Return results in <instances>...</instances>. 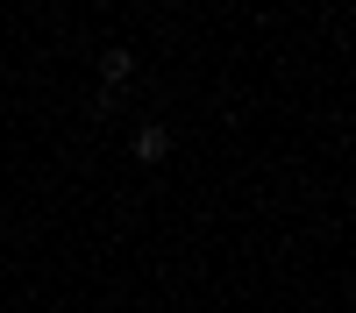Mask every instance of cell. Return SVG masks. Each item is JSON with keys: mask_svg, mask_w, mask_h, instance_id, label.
Segmentation results:
<instances>
[{"mask_svg": "<svg viewBox=\"0 0 356 313\" xmlns=\"http://www.w3.org/2000/svg\"><path fill=\"white\" fill-rule=\"evenodd\" d=\"M129 150H136V164H164V157H171V128H157V121H143Z\"/></svg>", "mask_w": 356, "mask_h": 313, "instance_id": "1", "label": "cell"}, {"mask_svg": "<svg viewBox=\"0 0 356 313\" xmlns=\"http://www.w3.org/2000/svg\"><path fill=\"white\" fill-rule=\"evenodd\" d=\"M129 78H136V57H129V50H107V57H100V85L114 93V85H129Z\"/></svg>", "mask_w": 356, "mask_h": 313, "instance_id": "2", "label": "cell"}]
</instances>
